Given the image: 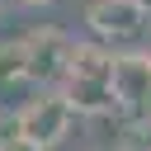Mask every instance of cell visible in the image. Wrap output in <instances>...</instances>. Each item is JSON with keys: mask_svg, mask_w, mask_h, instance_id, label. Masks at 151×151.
I'll list each match as a JSON object with an SVG mask.
<instances>
[{"mask_svg": "<svg viewBox=\"0 0 151 151\" xmlns=\"http://www.w3.org/2000/svg\"><path fill=\"white\" fill-rule=\"evenodd\" d=\"M146 118H151V99H146Z\"/></svg>", "mask_w": 151, "mask_h": 151, "instance_id": "cell-10", "label": "cell"}, {"mask_svg": "<svg viewBox=\"0 0 151 151\" xmlns=\"http://www.w3.org/2000/svg\"><path fill=\"white\" fill-rule=\"evenodd\" d=\"M24 52H28V71L24 76H66V57H71V42L61 38V33H52V28H42V33H33V38H24Z\"/></svg>", "mask_w": 151, "mask_h": 151, "instance_id": "cell-4", "label": "cell"}, {"mask_svg": "<svg viewBox=\"0 0 151 151\" xmlns=\"http://www.w3.org/2000/svg\"><path fill=\"white\" fill-rule=\"evenodd\" d=\"M19 5H52V0H19Z\"/></svg>", "mask_w": 151, "mask_h": 151, "instance_id": "cell-9", "label": "cell"}, {"mask_svg": "<svg viewBox=\"0 0 151 151\" xmlns=\"http://www.w3.org/2000/svg\"><path fill=\"white\" fill-rule=\"evenodd\" d=\"M24 71H28V52H24V42H0V85L19 80Z\"/></svg>", "mask_w": 151, "mask_h": 151, "instance_id": "cell-7", "label": "cell"}, {"mask_svg": "<svg viewBox=\"0 0 151 151\" xmlns=\"http://www.w3.org/2000/svg\"><path fill=\"white\" fill-rule=\"evenodd\" d=\"M85 24L99 38H137L146 28V5L142 0H90Z\"/></svg>", "mask_w": 151, "mask_h": 151, "instance_id": "cell-2", "label": "cell"}, {"mask_svg": "<svg viewBox=\"0 0 151 151\" xmlns=\"http://www.w3.org/2000/svg\"><path fill=\"white\" fill-rule=\"evenodd\" d=\"M66 104L71 113H104L113 109V94L104 80H66Z\"/></svg>", "mask_w": 151, "mask_h": 151, "instance_id": "cell-6", "label": "cell"}, {"mask_svg": "<svg viewBox=\"0 0 151 151\" xmlns=\"http://www.w3.org/2000/svg\"><path fill=\"white\" fill-rule=\"evenodd\" d=\"M109 94L113 104H127V109H146L151 99V57L146 52H123L113 57V71H109Z\"/></svg>", "mask_w": 151, "mask_h": 151, "instance_id": "cell-3", "label": "cell"}, {"mask_svg": "<svg viewBox=\"0 0 151 151\" xmlns=\"http://www.w3.org/2000/svg\"><path fill=\"white\" fill-rule=\"evenodd\" d=\"M71 104H66V94H42V99H28L19 113H14V137H24L28 146H38V151H47V146H57L66 132H71Z\"/></svg>", "mask_w": 151, "mask_h": 151, "instance_id": "cell-1", "label": "cell"}, {"mask_svg": "<svg viewBox=\"0 0 151 151\" xmlns=\"http://www.w3.org/2000/svg\"><path fill=\"white\" fill-rule=\"evenodd\" d=\"M109 71H113V52H104L99 42H71L66 80H104L109 85Z\"/></svg>", "mask_w": 151, "mask_h": 151, "instance_id": "cell-5", "label": "cell"}, {"mask_svg": "<svg viewBox=\"0 0 151 151\" xmlns=\"http://www.w3.org/2000/svg\"><path fill=\"white\" fill-rule=\"evenodd\" d=\"M0 151H38V146H28L24 137H5V142H0Z\"/></svg>", "mask_w": 151, "mask_h": 151, "instance_id": "cell-8", "label": "cell"}]
</instances>
